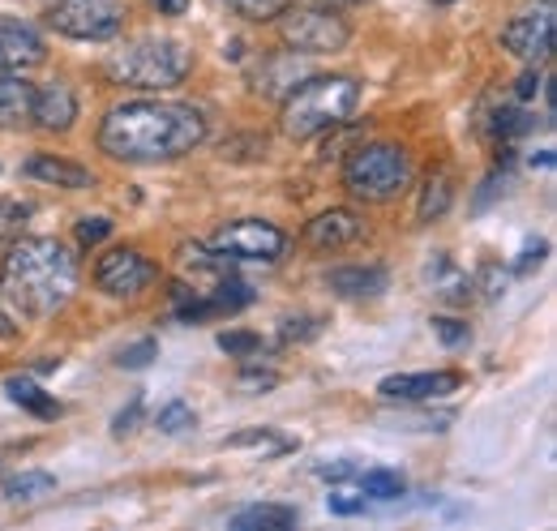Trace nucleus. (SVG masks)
Returning <instances> with one entry per match:
<instances>
[{"label": "nucleus", "mask_w": 557, "mask_h": 531, "mask_svg": "<svg viewBox=\"0 0 557 531\" xmlns=\"http://www.w3.org/2000/svg\"><path fill=\"white\" fill-rule=\"evenodd\" d=\"M207 141V116L176 99H134L103 116L99 146L116 163H168Z\"/></svg>", "instance_id": "obj_1"}, {"label": "nucleus", "mask_w": 557, "mask_h": 531, "mask_svg": "<svg viewBox=\"0 0 557 531\" xmlns=\"http://www.w3.org/2000/svg\"><path fill=\"white\" fill-rule=\"evenodd\" d=\"M77 292V262L52 236H17L0 266V305L13 322H44Z\"/></svg>", "instance_id": "obj_2"}, {"label": "nucleus", "mask_w": 557, "mask_h": 531, "mask_svg": "<svg viewBox=\"0 0 557 531\" xmlns=\"http://www.w3.org/2000/svg\"><path fill=\"white\" fill-rule=\"evenodd\" d=\"M356 108H360L356 77H344V73H309L292 95H283L278 125H283L287 137L305 141V137H318V133L348 125V116Z\"/></svg>", "instance_id": "obj_3"}, {"label": "nucleus", "mask_w": 557, "mask_h": 531, "mask_svg": "<svg viewBox=\"0 0 557 531\" xmlns=\"http://www.w3.org/2000/svg\"><path fill=\"white\" fill-rule=\"evenodd\" d=\"M194 52L181 39L168 35H141L134 44H125L121 52L108 57L103 73L116 86H134V90H172L189 77Z\"/></svg>", "instance_id": "obj_4"}, {"label": "nucleus", "mask_w": 557, "mask_h": 531, "mask_svg": "<svg viewBox=\"0 0 557 531\" xmlns=\"http://www.w3.org/2000/svg\"><path fill=\"white\" fill-rule=\"evenodd\" d=\"M412 181L408 150L395 141H360L348 150L344 163V189L360 201H391L399 198Z\"/></svg>", "instance_id": "obj_5"}, {"label": "nucleus", "mask_w": 557, "mask_h": 531, "mask_svg": "<svg viewBox=\"0 0 557 531\" xmlns=\"http://www.w3.org/2000/svg\"><path fill=\"white\" fill-rule=\"evenodd\" d=\"M283 30V44L305 52V57H322V52H339L351 39V26L326 4H287L275 17Z\"/></svg>", "instance_id": "obj_6"}, {"label": "nucleus", "mask_w": 557, "mask_h": 531, "mask_svg": "<svg viewBox=\"0 0 557 531\" xmlns=\"http://www.w3.org/2000/svg\"><path fill=\"white\" fill-rule=\"evenodd\" d=\"M44 17L65 39L103 44V39H116L121 35V26H125V0H52Z\"/></svg>", "instance_id": "obj_7"}, {"label": "nucleus", "mask_w": 557, "mask_h": 531, "mask_svg": "<svg viewBox=\"0 0 557 531\" xmlns=\"http://www.w3.org/2000/svg\"><path fill=\"white\" fill-rule=\"evenodd\" d=\"M214 249L232 262H278L287 254V232H278L267 219H236L214 232Z\"/></svg>", "instance_id": "obj_8"}, {"label": "nucleus", "mask_w": 557, "mask_h": 531, "mask_svg": "<svg viewBox=\"0 0 557 531\" xmlns=\"http://www.w3.org/2000/svg\"><path fill=\"white\" fill-rule=\"evenodd\" d=\"M554 35H557V4L554 0H541L536 9H523V13H515L502 26V48L510 57L528 61V65H541L554 52Z\"/></svg>", "instance_id": "obj_9"}, {"label": "nucleus", "mask_w": 557, "mask_h": 531, "mask_svg": "<svg viewBox=\"0 0 557 531\" xmlns=\"http://www.w3.org/2000/svg\"><path fill=\"white\" fill-rule=\"evenodd\" d=\"M154 279H159V266L146 262L138 249H112L95 266V283L108 296H141Z\"/></svg>", "instance_id": "obj_10"}, {"label": "nucleus", "mask_w": 557, "mask_h": 531, "mask_svg": "<svg viewBox=\"0 0 557 531\" xmlns=\"http://www.w3.org/2000/svg\"><path fill=\"white\" fill-rule=\"evenodd\" d=\"M48 61V44L44 35L22 22V17H0V73H22V69H35Z\"/></svg>", "instance_id": "obj_11"}, {"label": "nucleus", "mask_w": 557, "mask_h": 531, "mask_svg": "<svg viewBox=\"0 0 557 531\" xmlns=\"http://www.w3.org/2000/svg\"><path fill=\"white\" fill-rule=\"evenodd\" d=\"M463 386V373L455 369H437V373H395L377 386V395L386 403H433V398L455 395Z\"/></svg>", "instance_id": "obj_12"}, {"label": "nucleus", "mask_w": 557, "mask_h": 531, "mask_svg": "<svg viewBox=\"0 0 557 531\" xmlns=\"http://www.w3.org/2000/svg\"><path fill=\"white\" fill-rule=\"evenodd\" d=\"M364 219L356 214V210H326V214H318L309 227H305V245L309 249H318V254H335V249H351V245H360L364 240Z\"/></svg>", "instance_id": "obj_13"}, {"label": "nucleus", "mask_w": 557, "mask_h": 531, "mask_svg": "<svg viewBox=\"0 0 557 531\" xmlns=\"http://www.w3.org/2000/svg\"><path fill=\"white\" fill-rule=\"evenodd\" d=\"M30 121H39V129L48 133H65L77 121V95L65 82H52L44 90H35V108H30Z\"/></svg>", "instance_id": "obj_14"}, {"label": "nucleus", "mask_w": 557, "mask_h": 531, "mask_svg": "<svg viewBox=\"0 0 557 531\" xmlns=\"http://www.w3.org/2000/svg\"><path fill=\"white\" fill-rule=\"evenodd\" d=\"M309 73L313 69L305 65V61H296V52H275V57L262 61L258 77H253V90L258 95H292Z\"/></svg>", "instance_id": "obj_15"}, {"label": "nucleus", "mask_w": 557, "mask_h": 531, "mask_svg": "<svg viewBox=\"0 0 557 531\" xmlns=\"http://www.w3.org/2000/svg\"><path fill=\"white\" fill-rule=\"evenodd\" d=\"M181 270L194 279V292H210L214 283L232 279V258H223L219 249H202V245H181Z\"/></svg>", "instance_id": "obj_16"}, {"label": "nucleus", "mask_w": 557, "mask_h": 531, "mask_svg": "<svg viewBox=\"0 0 557 531\" xmlns=\"http://www.w3.org/2000/svg\"><path fill=\"white\" fill-rule=\"evenodd\" d=\"M386 283H391V274L382 270V266H339V270H331L326 274V287L335 292V296H377V292H386Z\"/></svg>", "instance_id": "obj_17"}, {"label": "nucleus", "mask_w": 557, "mask_h": 531, "mask_svg": "<svg viewBox=\"0 0 557 531\" xmlns=\"http://www.w3.org/2000/svg\"><path fill=\"white\" fill-rule=\"evenodd\" d=\"M424 279H429V287H433L446 305H468V300H472V292H476V283H472L459 266L450 262L446 254H433V262L424 266Z\"/></svg>", "instance_id": "obj_18"}, {"label": "nucleus", "mask_w": 557, "mask_h": 531, "mask_svg": "<svg viewBox=\"0 0 557 531\" xmlns=\"http://www.w3.org/2000/svg\"><path fill=\"white\" fill-rule=\"evenodd\" d=\"M35 86L22 73H0V129H17L30 121Z\"/></svg>", "instance_id": "obj_19"}, {"label": "nucleus", "mask_w": 557, "mask_h": 531, "mask_svg": "<svg viewBox=\"0 0 557 531\" xmlns=\"http://www.w3.org/2000/svg\"><path fill=\"white\" fill-rule=\"evenodd\" d=\"M26 176H30V181H44V185H57V189H90V185H95V176H90L86 168L65 163V159H57V155H35V159H26Z\"/></svg>", "instance_id": "obj_20"}, {"label": "nucleus", "mask_w": 557, "mask_h": 531, "mask_svg": "<svg viewBox=\"0 0 557 531\" xmlns=\"http://www.w3.org/2000/svg\"><path fill=\"white\" fill-rule=\"evenodd\" d=\"M4 395L13 398L17 407L35 411L39 420H57V416H61V403H57V398L48 395L44 386H35L30 378H9V382H4Z\"/></svg>", "instance_id": "obj_21"}, {"label": "nucleus", "mask_w": 557, "mask_h": 531, "mask_svg": "<svg viewBox=\"0 0 557 531\" xmlns=\"http://www.w3.org/2000/svg\"><path fill=\"white\" fill-rule=\"evenodd\" d=\"M296 523H300V515L292 506H249V510L232 515V528L240 531H283Z\"/></svg>", "instance_id": "obj_22"}, {"label": "nucleus", "mask_w": 557, "mask_h": 531, "mask_svg": "<svg viewBox=\"0 0 557 531\" xmlns=\"http://www.w3.org/2000/svg\"><path fill=\"white\" fill-rule=\"evenodd\" d=\"M223 446H227V450H262V455H292V450H296V442L275 433V429H245V433L227 437Z\"/></svg>", "instance_id": "obj_23"}, {"label": "nucleus", "mask_w": 557, "mask_h": 531, "mask_svg": "<svg viewBox=\"0 0 557 531\" xmlns=\"http://www.w3.org/2000/svg\"><path fill=\"white\" fill-rule=\"evenodd\" d=\"M360 493L364 497H377V502H395V497L408 493V480L399 471H391V467H369L360 476Z\"/></svg>", "instance_id": "obj_24"}, {"label": "nucleus", "mask_w": 557, "mask_h": 531, "mask_svg": "<svg viewBox=\"0 0 557 531\" xmlns=\"http://www.w3.org/2000/svg\"><path fill=\"white\" fill-rule=\"evenodd\" d=\"M52 489H57V476H48V471H22V476L4 480L9 502H35V497H48Z\"/></svg>", "instance_id": "obj_25"}, {"label": "nucleus", "mask_w": 557, "mask_h": 531, "mask_svg": "<svg viewBox=\"0 0 557 531\" xmlns=\"http://www.w3.org/2000/svg\"><path fill=\"white\" fill-rule=\"evenodd\" d=\"M450 176L446 172H437V176H429L424 181V194H420V223H433V219H442L446 214V206H450Z\"/></svg>", "instance_id": "obj_26"}, {"label": "nucleus", "mask_w": 557, "mask_h": 531, "mask_svg": "<svg viewBox=\"0 0 557 531\" xmlns=\"http://www.w3.org/2000/svg\"><path fill=\"white\" fill-rule=\"evenodd\" d=\"M194 424H198V411H194L185 398L163 403L159 416H154V429H159V433H185V429H194Z\"/></svg>", "instance_id": "obj_27"}, {"label": "nucleus", "mask_w": 557, "mask_h": 531, "mask_svg": "<svg viewBox=\"0 0 557 531\" xmlns=\"http://www.w3.org/2000/svg\"><path fill=\"white\" fill-rule=\"evenodd\" d=\"M26 206L22 201H9L0 198V245H13L17 236H22V223H26Z\"/></svg>", "instance_id": "obj_28"}, {"label": "nucleus", "mask_w": 557, "mask_h": 531, "mask_svg": "<svg viewBox=\"0 0 557 531\" xmlns=\"http://www.w3.org/2000/svg\"><path fill=\"white\" fill-rule=\"evenodd\" d=\"M287 4H292V0H232V9H236L245 22H275Z\"/></svg>", "instance_id": "obj_29"}, {"label": "nucleus", "mask_w": 557, "mask_h": 531, "mask_svg": "<svg viewBox=\"0 0 557 531\" xmlns=\"http://www.w3.org/2000/svg\"><path fill=\"white\" fill-rule=\"evenodd\" d=\"M532 129V116L528 112H519V108H502L497 116H493V137H502V141H510V137H519V133Z\"/></svg>", "instance_id": "obj_30"}, {"label": "nucleus", "mask_w": 557, "mask_h": 531, "mask_svg": "<svg viewBox=\"0 0 557 531\" xmlns=\"http://www.w3.org/2000/svg\"><path fill=\"white\" fill-rule=\"evenodd\" d=\"M219 347L227 351V356H258L262 351V334H249V331H227V334H219Z\"/></svg>", "instance_id": "obj_31"}, {"label": "nucleus", "mask_w": 557, "mask_h": 531, "mask_svg": "<svg viewBox=\"0 0 557 531\" xmlns=\"http://www.w3.org/2000/svg\"><path fill=\"white\" fill-rule=\"evenodd\" d=\"M112 236V219L108 214H86V219H77V245H99V240H108Z\"/></svg>", "instance_id": "obj_32"}, {"label": "nucleus", "mask_w": 557, "mask_h": 531, "mask_svg": "<svg viewBox=\"0 0 557 531\" xmlns=\"http://www.w3.org/2000/svg\"><path fill=\"white\" fill-rule=\"evenodd\" d=\"M326 506H331V515L351 519V515H360V510H364V493H356V489H331Z\"/></svg>", "instance_id": "obj_33"}, {"label": "nucleus", "mask_w": 557, "mask_h": 531, "mask_svg": "<svg viewBox=\"0 0 557 531\" xmlns=\"http://www.w3.org/2000/svg\"><path fill=\"white\" fill-rule=\"evenodd\" d=\"M154 356H159V343H154V338H141V343L125 347V351L116 356V365H121V369H146Z\"/></svg>", "instance_id": "obj_34"}, {"label": "nucleus", "mask_w": 557, "mask_h": 531, "mask_svg": "<svg viewBox=\"0 0 557 531\" xmlns=\"http://www.w3.org/2000/svg\"><path fill=\"white\" fill-rule=\"evenodd\" d=\"M433 334H437L446 347H463V343H472V331H468L459 318H433Z\"/></svg>", "instance_id": "obj_35"}, {"label": "nucleus", "mask_w": 557, "mask_h": 531, "mask_svg": "<svg viewBox=\"0 0 557 531\" xmlns=\"http://www.w3.org/2000/svg\"><path fill=\"white\" fill-rule=\"evenodd\" d=\"M278 378L271 373V369H245L240 373V386H258V391H271Z\"/></svg>", "instance_id": "obj_36"}, {"label": "nucleus", "mask_w": 557, "mask_h": 531, "mask_svg": "<svg viewBox=\"0 0 557 531\" xmlns=\"http://www.w3.org/2000/svg\"><path fill=\"white\" fill-rule=\"evenodd\" d=\"M541 258H545V240H536V245H528V249L519 254V262H515V274H528L532 266H541Z\"/></svg>", "instance_id": "obj_37"}, {"label": "nucleus", "mask_w": 557, "mask_h": 531, "mask_svg": "<svg viewBox=\"0 0 557 531\" xmlns=\"http://www.w3.org/2000/svg\"><path fill=\"white\" fill-rule=\"evenodd\" d=\"M318 476L339 484V480H351V476H356V464H348V459H344V464H322L318 467Z\"/></svg>", "instance_id": "obj_38"}, {"label": "nucleus", "mask_w": 557, "mask_h": 531, "mask_svg": "<svg viewBox=\"0 0 557 531\" xmlns=\"http://www.w3.org/2000/svg\"><path fill=\"white\" fill-rule=\"evenodd\" d=\"M138 411H141V398H134V403H129V411H121V416H116V433H129V424L138 420Z\"/></svg>", "instance_id": "obj_39"}, {"label": "nucleus", "mask_w": 557, "mask_h": 531, "mask_svg": "<svg viewBox=\"0 0 557 531\" xmlns=\"http://www.w3.org/2000/svg\"><path fill=\"white\" fill-rule=\"evenodd\" d=\"M536 86H541V73H532V69H528V73L519 77V99H532V95H536Z\"/></svg>", "instance_id": "obj_40"}, {"label": "nucleus", "mask_w": 557, "mask_h": 531, "mask_svg": "<svg viewBox=\"0 0 557 531\" xmlns=\"http://www.w3.org/2000/svg\"><path fill=\"white\" fill-rule=\"evenodd\" d=\"M150 4H154V9H159V13H172V17H176V13H185V9H189V0H150Z\"/></svg>", "instance_id": "obj_41"}, {"label": "nucleus", "mask_w": 557, "mask_h": 531, "mask_svg": "<svg viewBox=\"0 0 557 531\" xmlns=\"http://www.w3.org/2000/svg\"><path fill=\"white\" fill-rule=\"evenodd\" d=\"M433 4H459V0H433Z\"/></svg>", "instance_id": "obj_42"}]
</instances>
